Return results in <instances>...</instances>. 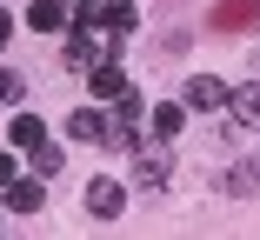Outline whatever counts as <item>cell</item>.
<instances>
[{
    "mask_svg": "<svg viewBox=\"0 0 260 240\" xmlns=\"http://www.w3.org/2000/svg\"><path fill=\"white\" fill-rule=\"evenodd\" d=\"M14 180V154H0V187H7Z\"/></svg>",
    "mask_w": 260,
    "mask_h": 240,
    "instance_id": "obj_17",
    "label": "cell"
},
{
    "mask_svg": "<svg viewBox=\"0 0 260 240\" xmlns=\"http://www.w3.org/2000/svg\"><path fill=\"white\" fill-rule=\"evenodd\" d=\"M134 187L140 194H167L174 187V140H140L134 147Z\"/></svg>",
    "mask_w": 260,
    "mask_h": 240,
    "instance_id": "obj_1",
    "label": "cell"
},
{
    "mask_svg": "<svg viewBox=\"0 0 260 240\" xmlns=\"http://www.w3.org/2000/svg\"><path fill=\"white\" fill-rule=\"evenodd\" d=\"M180 100H187V114H227L234 87H227V80H214V74H193V80L180 87Z\"/></svg>",
    "mask_w": 260,
    "mask_h": 240,
    "instance_id": "obj_3",
    "label": "cell"
},
{
    "mask_svg": "<svg viewBox=\"0 0 260 240\" xmlns=\"http://www.w3.org/2000/svg\"><path fill=\"white\" fill-rule=\"evenodd\" d=\"M253 7H260V0H253Z\"/></svg>",
    "mask_w": 260,
    "mask_h": 240,
    "instance_id": "obj_21",
    "label": "cell"
},
{
    "mask_svg": "<svg viewBox=\"0 0 260 240\" xmlns=\"http://www.w3.org/2000/svg\"><path fill=\"white\" fill-rule=\"evenodd\" d=\"M0 107H7V100H0Z\"/></svg>",
    "mask_w": 260,
    "mask_h": 240,
    "instance_id": "obj_20",
    "label": "cell"
},
{
    "mask_svg": "<svg viewBox=\"0 0 260 240\" xmlns=\"http://www.w3.org/2000/svg\"><path fill=\"white\" fill-rule=\"evenodd\" d=\"M27 167H34L40 180H54V174L67 167V154H60V147H47V140H40V147H27Z\"/></svg>",
    "mask_w": 260,
    "mask_h": 240,
    "instance_id": "obj_12",
    "label": "cell"
},
{
    "mask_svg": "<svg viewBox=\"0 0 260 240\" xmlns=\"http://www.w3.org/2000/svg\"><path fill=\"white\" fill-rule=\"evenodd\" d=\"M0 100H7V107H20V100H27V80H20L14 67H0Z\"/></svg>",
    "mask_w": 260,
    "mask_h": 240,
    "instance_id": "obj_15",
    "label": "cell"
},
{
    "mask_svg": "<svg viewBox=\"0 0 260 240\" xmlns=\"http://www.w3.org/2000/svg\"><path fill=\"white\" fill-rule=\"evenodd\" d=\"M74 7H100V0H74Z\"/></svg>",
    "mask_w": 260,
    "mask_h": 240,
    "instance_id": "obj_18",
    "label": "cell"
},
{
    "mask_svg": "<svg viewBox=\"0 0 260 240\" xmlns=\"http://www.w3.org/2000/svg\"><path fill=\"white\" fill-rule=\"evenodd\" d=\"M27 27L34 33H60L67 27V7H60V0H34V7H27Z\"/></svg>",
    "mask_w": 260,
    "mask_h": 240,
    "instance_id": "obj_11",
    "label": "cell"
},
{
    "mask_svg": "<svg viewBox=\"0 0 260 240\" xmlns=\"http://www.w3.org/2000/svg\"><path fill=\"white\" fill-rule=\"evenodd\" d=\"M0 207H7V194H0Z\"/></svg>",
    "mask_w": 260,
    "mask_h": 240,
    "instance_id": "obj_19",
    "label": "cell"
},
{
    "mask_svg": "<svg viewBox=\"0 0 260 240\" xmlns=\"http://www.w3.org/2000/svg\"><path fill=\"white\" fill-rule=\"evenodd\" d=\"M220 187H227V200H240V194H260V160H253V167H234Z\"/></svg>",
    "mask_w": 260,
    "mask_h": 240,
    "instance_id": "obj_13",
    "label": "cell"
},
{
    "mask_svg": "<svg viewBox=\"0 0 260 240\" xmlns=\"http://www.w3.org/2000/svg\"><path fill=\"white\" fill-rule=\"evenodd\" d=\"M180 127H187V100H160L153 107V140H180Z\"/></svg>",
    "mask_w": 260,
    "mask_h": 240,
    "instance_id": "obj_8",
    "label": "cell"
},
{
    "mask_svg": "<svg viewBox=\"0 0 260 240\" xmlns=\"http://www.w3.org/2000/svg\"><path fill=\"white\" fill-rule=\"evenodd\" d=\"M120 207H127V187H120V180H107V174L87 180V214H93V220H120Z\"/></svg>",
    "mask_w": 260,
    "mask_h": 240,
    "instance_id": "obj_6",
    "label": "cell"
},
{
    "mask_svg": "<svg viewBox=\"0 0 260 240\" xmlns=\"http://www.w3.org/2000/svg\"><path fill=\"white\" fill-rule=\"evenodd\" d=\"M227 120H234V127H260V87H234Z\"/></svg>",
    "mask_w": 260,
    "mask_h": 240,
    "instance_id": "obj_10",
    "label": "cell"
},
{
    "mask_svg": "<svg viewBox=\"0 0 260 240\" xmlns=\"http://www.w3.org/2000/svg\"><path fill=\"white\" fill-rule=\"evenodd\" d=\"M47 140V120L40 114H14V147H40Z\"/></svg>",
    "mask_w": 260,
    "mask_h": 240,
    "instance_id": "obj_14",
    "label": "cell"
},
{
    "mask_svg": "<svg viewBox=\"0 0 260 240\" xmlns=\"http://www.w3.org/2000/svg\"><path fill=\"white\" fill-rule=\"evenodd\" d=\"M67 133L93 147V140H107V114H93V107H74V114H67Z\"/></svg>",
    "mask_w": 260,
    "mask_h": 240,
    "instance_id": "obj_9",
    "label": "cell"
},
{
    "mask_svg": "<svg viewBox=\"0 0 260 240\" xmlns=\"http://www.w3.org/2000/svg\"><path fill=\"white\" fill-rule=\"evenodd\" d=\"M0 194H7V207H14V214H40V207H47V187H40V174H34V180H7Z\"/></svg>",
    "mask_w": 260,
    "mask_h": 240,
    "instance_id": "obj_7",
    "label": "cell"
},
{
    "mask_svg": "<svg viewBox=\"0 0 260 240\" xmlns=\"http://www.w3.org/2000/svg\"><path fill=\"white\" fill-rule=\"evenodd\" d=\"M87 93H93V100H127V93H134V80L120 74V60H100V67H87Z\"/></svg>",
    "mask_w": 260,
    "mask_h": 240,
    "instance_id": "obj_4",
    "label": "cell"
},
{
    "mask_svg": "<svg viewBox=\"0 0 260 240\" xmlns=\"http://www.w3.org/2000/svg\"><path fill=\"white\" fill-rule=\"evenodd\" d=\"M60 54H67V67H80V74H87V67H100V60H114V54H120V40H114V33H100L93 20H80V27L67 33Z\"/></svg>",
    "mask_w": 260,
    "mask_h": 240,
    "instance_id": "obj_2",
    "label": "cell"
},
{
    "mask_svg": "<svg viewBox=\"0 0 260 240\" xmlns=\"http://www.w3.org/2000/svg\"><path fill=\"white\" fill-rule=\"evenodd\" d=\"M7 40H14V14L0 7V47H7Z\"/></svg>",
    "mask_w": 260,
    "mask_h": 240,
    "instance_id": "obj_16",
    "label": "cell"
},
{
    "mask_svg": "<svg viewBox=\"0 0 260 240\" xmlns=\"http://www.w3.org/2000/svg\"><path fill=\"white\" fill-rule=\"evenodd\" d=\"M93 27L114 33V40H127V33H140V7H134V0H100V7H93Z\"/></svg>",
    "mask_w": 260,
    "mask_h": 240,
    "instance_id": "obj_5",
    "label": "cell"
}]
</instances>
